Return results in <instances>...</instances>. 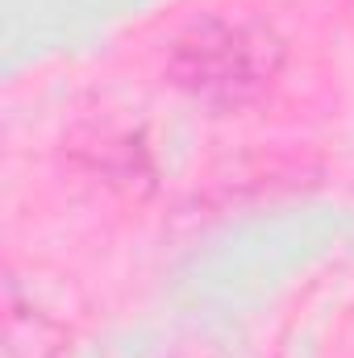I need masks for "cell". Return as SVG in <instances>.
Wrapping results in <instances>:
<instances>
[{
    "label": "cell",
    "instance_id": "6da1fadb",
    "mask_svg": "<svg viewBox=\"0 0 354 358\" xmlns=\"http://www.w3.org/2000/svg\"><path fill=\"white\" fill-rule=\"evenodd\" d=\"M283 67V42L255 25L229 17L192 21L167 55V76L213 108H238L259 100Z\"/></svg>",
    "mask_w": 354,
    "mask_h": 358
}]
</instances>
